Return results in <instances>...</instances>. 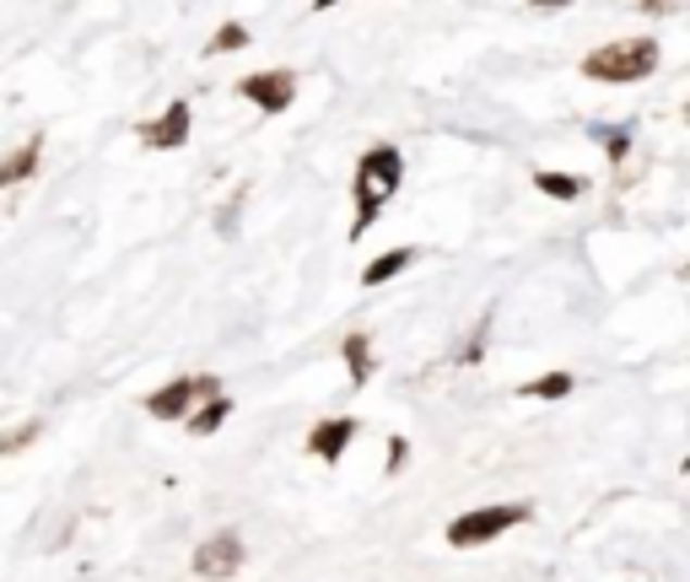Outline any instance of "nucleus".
I'll return each mask as SVG.
<instances>
[{
  "instance_id": "f257e3e1",
  "label": "nucleus",
  "mask_w": 690,
  "mask_h": 582,
  "mask_svg": "<svg viewBox=\"0 0 690 582\" xmlns=\"http://www.w3.org/2000/svg\"><path fill=\"white\" fill-rule=\"evenodd\" d=\"M400 184H405V151L400 146H367L356 156V178H351L356 222H351V238L373 232V222L389 211V200L400 194Z\"/></svg>"
},
{
  "instance_id": "f03ea898",
  "label": "nucleus",
  "mask_w": 690,
  "mask_h": 582,
  "mask_svg": "<svg viewBox=\"0 0 690 582\" xmlns=\"http://www.w3.org/2000/svg\"><path fill=\"white\" fill-rule=\"evenodd\" d=\"M653 71H658V43L653 38H615V43H599L593 54H582V76L610 81V87L642 81Z\"/></svg>"
},
{
  "instance_id": "7ed1b4c3",
  "label": "nucleus",
  "mask_w": 690,
  "mask_h": 582,
  "mask_svg": "<svg viewBox=\"0 0 690 582\" xmlns=\"http://www.w3.org/2000/svg\"><path fill=\"white\" fill-rule=\"evenodd\" d=\"M529 523V502H491V507H475V513H459L448 523V545L453 551H475V545H491L497 534Z\"/></svg>"
},
{
  "instance_id": "20e7f679",
  "label": "nucleus",
  "mask_w": 690,
  "mask_h": 582,
  "mask_svg": "<svg viewBox=\"0 0 690 582\" xmlns=\"http://www.w3.org/2000/svg\"><path fill=\"white\" fill-rule=\"evenodd\" d=\"M243 561H249V545L238 529H222V534L195 545V578L200 582H233L243 572Z\"/></svg>"
},
{
  "instance_id": "39448f33",
  "label": "nucleus",
  "mask_w": 690,
  "mask_h": 582,
  "mask_svg": "<svg viewBox=\"0 0 690 582\" xmlns=\"http://www.w3.org/2000/svg\"><path fill=\"white\" fill-rule=\"evenodd\" d=\"M211 394H222L216 372H205V378H173V383H162L156 394H146V416H151V421H184L189 405H195V400H211Z\"/></svg>"
},
{
  "instance_id": "423d86ee",
  "label": "nucleus",
  "mask_w": 690,
  "mask_h": 582,
  "mask_svg": "<svg viewBox=\"0 0 690 582\" xmlns=\"http://www.w3.org/2000/svg\"><path fill=\"white\" fill-rule=\"evenodd\" d=\"M238 98H249L265 114H286L297 103V71H254L238 81Z\"/></svg>"
},
{
  "instance_id": "0eeeda50",
  "label": "nucleus",
  "mask_w": 690,
  "mask_h": 582,
  "mask_svg": "<svg viewBox=\"0 0 690 582\" xmlns=\"http://www.w3.org/2000/svg\"><path fill=\"white\" fill-rule=\"evenodd\" d=\"M189 130H195V109H189L184 98H173L156 119L140 125V146H151V151H178V146H189Z\"/></svg>"
},
{
  "instance_id": "6e6552de",
  "label": "nucleus",
  "mask_w": 690,
  "mask_h": 582,
  "mask_svg": "<svg viewBox=\"0 0 690 582\" xmlns=\"http://www.w3.org/2000/svg\"><path fill=\"white\" fill-rule=\"evenodd\" d=\"M351 442H356V416H324V421L308 432V453H313L318 464H340Z\"/></svg>"
},
{
  "instance_id": "1a4fd4ad",
  "label": "nucleus",
  "mask_w": 690,
  "mask_h": 582,
  "mask_svg": "<svg viewBox=\"0 0 690 582\" xmlns=\"http://www.w3.org/2000/svg\"><path fill=\"white\" fill-rule=\"evenodd\" d=\"M340 362H346V372H351V389H367V383H373V372H378L373 334H367V329H351V334L340 340Z\"/></svg>"
},
{
  "instance_id": "9d476101",
  "label": "nucleus",
  "mask_w": 690,
  "mask_h": 582,
  "mask_svg": "<svg viewBox=\"0 0 690 582\" xmlns=\"http://www.w3.org/2000/svg\"><path fill=\"white\" fill-rule=\"evenodd\" d=\"M227 416H233V400H227V394H211L200 410L184 416V427H189V436H216L227 427Z\"/></svg>"
},
{
  "instance_id": "9b49d317",
  "label": "nucleus",
  "mask_w": 690,
  "mask_h": 582,
  "mask_svg": "<svg viewBox=\"0 0 690 582\" xmlns=\"http://www.w3.org/2000/svg\"><path fill=\"white\" fill-rule=\"evenodd\" d=\"M38 162H43V141H22L5 162H0V189H11V184L33 178V173H38Z\"/></svg>"
},
{
  "instance_id": "f8f14e48",
  "label": "nucleus",
  "mask_w": 690,
  "mask_h": 582,
  "mask_svg": "<svg viewBox=\"0 0 690 582\" xmlns=\"http://www.w3.org/2000/svg\"><path fill=\"white\" fill-rule=\"evenodd\" d=\"M411 265H415V249H389V254H378V260L362 270V287H367V291L389 287V281H394L400 270H411Z\"/></svg>"
},
{
  "instance_id": "ddd939ff",
  "label": "nucleus",
  "mask_w": 690,
  "mask_h": 582,
  "mask_svg": "<svg viewBox=\"0 0 690 582\" xmlns=\"http://www.w3.org/2000/svg\"><path fill=\"white\" fill-rule=\"evenodd\" d=\"M535 189H540V194H551V200H582L588 178H582V173H555V167H540V173H535Z\"/></svg>"
},
{
  "instance_id": "4468645a",
  "label": "nucleus",
  "mask_w": 690,
  "mask_h": 582,
  "mask_svg": "<svg viewBox=\"0 0 690 582\" xmlns=\"http://www.w3.org/2000/svg\"><path fill=\"white\" fill-rule=\"evenodd\" d=\"M518 394H524V400H566V394H572V372H540V378H535V383H524V389H518Z\"/></svg>"
},
{
  "instance_id": "2eb2a0df",
  "label": "nucleus",
  "mask_w": 690,
  "mask_h": 582,
  "mask_svg": "<svg viewBox=\"0 0 690 582\" xmlns=\"http://www.w3.org/2000/svg\"><path fill=\"white\" fill-rule=\"evenodd\" d=\"M249 38H254V33H249L243 22H222V27H216V38L205 43V54L216 60V54H233V49H249Z\"/></svg>"
},
{
  "instance_id": "dca6fc26",
  "label": "nucleus",
  "mask_w": 690,
  "mask_h": 582,
  "mask_svg": "<svg viewBox=\"0 0 690 582\" xmlns=\"http://www.w3.org/2000/svg\"><path fill=\"white\" fill-rule=\"evenodd\" d=\"M43 432V421H22V427H11V432H0V458H11V453H22L33 436Z\"/></svg>"
},
{
  "instance_id": "f3484780",
  "label": "nucleus",
  "mask_w": 690,
  "mask_h": 582,
  "mask_svg": "<svg viewBox=\"0 0 690 582\" xmlns=\"http://www.w3.org/2000/svg\"><path fill=\"white\" fill-rule=\"evenodd\" d=\"M486 334H491V318H480V329H475V334H469V345L459 351V362H464V367H475V362L486 356Z\"/></svg>"
},
{
  "instance_id": "a211bd4d",
  "label": "nucleus",
  "mask_w": 690,
  "mask_h": 582,
  "mask_svg": "<svg viewBox=\"0 0 690 582\" xmlns=\"http://www.w3.org/2000/svg\"><path fill=\"white\" fill-rule=\"evenodd\" d=\"M593 136L610 146V162H626V151H631V136H626V130H593Z\"/></svg>"
},
{
  "instance_id": "6ab92c4d",
  "label": "nucleus",
  "mask_w": 690,
  "mask_h": 582,
  "mask_svg": "<svg viewBox=\"0 0 690 582\" xmlns=\"http://www.w3.org/2000/svg\"><path fill=\"white\" fill-rule=\"evenodd\" d=\"M405 458H411V442H405V436H394V442H389V475H400V469H405Z\"/></svg>"
},
{
  "instance_id": "aec40b11",
  "label": "nucleus",
  "mask_w": 690,
  "mask_h": 582,
  "mask_svg": "<svg viewBox=\"0 0 690 582\" xmlns=\"http://www.w3.org/2000/svg\"><path fill=\"white\" fill-rule=\"evenodd\" d=\"M540 11H555V5H572V0H535Z\"/></svg>"
},
{
  "instance_id": "412c9836",
  "label": "nucleus",
  "mask_w": 690,
  "mask_h": 582,
  "mask_svg": "<svg viewBox=\"0 0 690 582\" xmlns=\"http://www.w3.org/2000/svg\"><path fill=\"white\" fill-rule=\"evenodd\" d=\"M329 5H340V0H313V11H329Z\"/></svg>"
}]
</instances>
